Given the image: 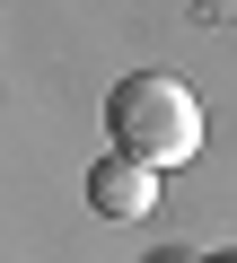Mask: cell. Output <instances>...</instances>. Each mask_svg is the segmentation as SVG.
<instances>
[{
	"label": "cell",
	"instance_id": "obj_2",
	"mask_svg": "<svg viewBox=\"0 0 237 263\" xmlns=\"http://www.w3.org/2000/svg\"><path fill=\"white\" fill-rule=\"evenodd\" d=\"M88 211L97 219H150L158 211V167H141V158H97L88 167Z\"/></svg>",
	"mask_w": 237,
	"mask_h": 263
},
{
	"label": "cell",
	"instance_id": "obj_1",
	"mask_svg": "<svg viewBox=\"0 0 237 263\" xmlns=\"http://www.w3.org/2000/svg\"><path fill=\"white\" fill-rule=\"evenodd\" d=\"M105 132H114L123 158H141V167L167 176V167H185L202 149V97L185 79H167V70H141V79H123L105 97Z\"/></svg>",
	"mask_w": 237,
	"mask_h": 263
},
{
	"label": "cell",
	"instance_id": "obj_3",
	"mask_svg": "<svg viewBox=\"0 0 237 263\" xmlns=\"http://www.w3.org/2000/svg\"><path fill=\"white\" fill-rule=\"evenodd\" d=\"M202 263H237V254H202Z\"/></svg>",
	"mask_w": 237,
	"mask_h": 263
}]
</instances>
